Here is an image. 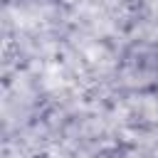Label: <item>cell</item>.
<instances>
[{
    "mask_svg": "<svg viewBox=\"0 0 158 158\" xmlns=\"http://www.w3.org/2000/svg\"><path fill=\"white\" fill-rule=\"evenodd\" d=\"M116 84L126 94L158 91V42H131L116 62Z\"/></svg>",
    "mask_w": 158,
    "mask_h": 158,
    "instance_id": "6da1fadb",
    "label": "cell"
},
{
    "mask_svg": "<svg viewBox=\"0 0 158 158\" xmlns=\"http://www.w3.org/2000/svg\"><path fill=\"white\" fill-rule=\"evenodd\" d=\"M5 2H7V0H0V5H5Z\"/></svg>",
    "mask_w": 158,
    "mask_h": 158,
    "instance_id": "7a4b0ae2",
    "label": "cell"
}]
</instances>
